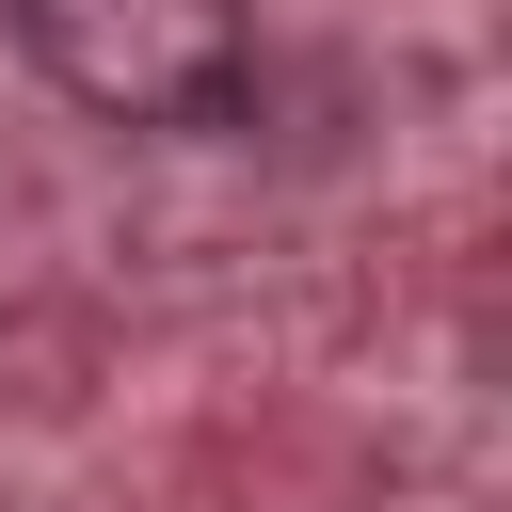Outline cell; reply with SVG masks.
Wrapping results in <instances>:
<instances>
[{"instance_id": "cell-1", "label": "cell", "mask_w": 512, "mask_h": 512, "mask_svg": "<svg viewBox=\"0 0 512 512\" xmlns=\"http://www.w3.org/2000/svg\"><path fill=\"white\" fill-rule=\"evenodd\" d=\"M16 48L96 128H224L256 96V16L240 0H16Z\"/></svg>"}]
</instances>
